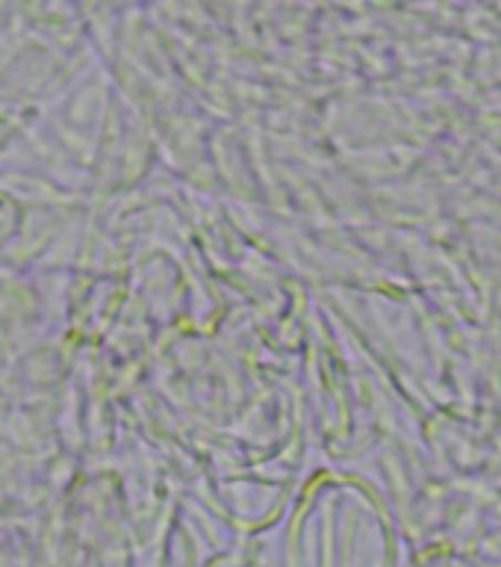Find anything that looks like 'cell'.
Instances as JSON below:
<instances>
[{
	"instance_id": "1",
	"label": "cell",
	"mask_w": 501,
	"mask_h": 567,
	"mask_svg": "<svg viewBox=\"0 0 501 567\" xmlns=\"http://www.w3.org/2000/svg\"><path fill=\"white\" fill-rule=\"evenodd\" d=\"M389 523L363 499L322 503L292 526L286 567H396Z\"/></svg>"
}]
</instances>
